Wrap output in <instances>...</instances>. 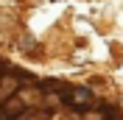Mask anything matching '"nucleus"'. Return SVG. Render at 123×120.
<instances>
[{"instance_id":"f03ea898","label":"nucleus","mask_w":123,"mask_h":120,"mask_svg":"<svg viewBox=\"0 0 123 120\" xmlns=\"http://www.w3.org/2000/svg\"><path fill=\"white\" fill-rule=\"evenodd\" d=\"M101 117H106V120H117V109H115V106H106V109H101Z\"/></svg>"},{"instance_id":"f257e3e1","label":"nucleus","mask_w":123,"mask_h":120,"mask_svg":"<svg viewBox=\"0 0 123 120\" xmlns=\"http://www.w3.org/2000/svg\"><path fill=\"white\" fill-rule=\"evenodd\" d=\"M62 101L78 109V106H87V103L92 101V92H90V90H70V92H64V95H62Z\"/></svg>"}]
</instances>
